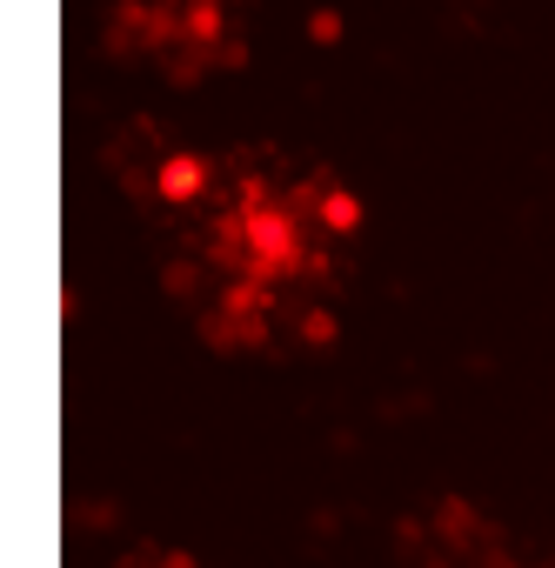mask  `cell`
I'll return each mask as SVG.
<instances>
[{"label": "cell", "instance_id": "6da1fadb", "mask_svg": "<svg viewBox=\"0 0 555 568\" xmlns=\"http://www.w3.org/2000/svg\"><path fill=\"white\" fill-rule=\"evenodd\" d=\"M241 234H248V247H254V261H248L254 281H274V274H295V267H302V234H295L289 207L248 201V207H241Z\"/></svg>", "mask_w": 555, "mask_h": 568}, {"label": "cell", "instance_id": "52a82bcc", "mask_svg": "<svg viewBox=\"0 0 555 568\" xmlns=\"http://www.w3.org/2000/svg\"><path fill=\"white\" fill-rule=\"evenodd\" d=\"M161 568H194V555H168V561H161Z\"/></svg>", "mask_w": 555, "mask_h": 568}, {"label": "cell", "instance_id": "8992f818", "mask_svg": "<svg viewBox=\"0 0 555 568\" xmlns=\"http://www.w3.org/2000/svg\"><path fill=\"white\" fill-rule=\"evenodd\" d=\"M342 34H349V21H342L335 8H315V14H309V41H315V48H342Z\"/></svg>", "mask_w": 555, "mask_h": 568}, {"label": "cell", "instance_id": "7a4b0ae2", "mask_svg": "<svg viewBox=\"0 0 555 568\" xmlns=\"http://www.w3.org/2000/svg\"><path fill=\"white\" fill-rule=\"evenodd\" d=\"M208 181H214L208 154L174 148V154L161 161V174H154V194H161V201H174V207H188V201H201V194H208Z\"/></svg>", "mask_w": 555, "mask_h": 568}, {"label": "cell", "instance_id": "5b68a950", "mask_svg": "<svg viewBox=\"0 0 555 568\" xmlns=\"http://www.w3.org/2000/svg\"><path fill=\"white\" fill-rule=\"evenodd\" d=\"M302 342H309V348H335V342H342L335 308H309V315H302Z\"/></svg>", "mask_w": 555, "mask_h": 568}, {"label": "cell", "instance_id": "277c9868", "mask_svg": "<svg viewBox=\"0 0 555 568\" xmlns=\"http://www.w3.org/2000/svg\"><path fill=\"white\" fill-rule=\"evenodd\" d=\"M315 214H322L329 234H355V227H362V194H355V187H322Z\"/></svg>", "mask_w": 555, "mask_h": 568}, {"label": "cell", "instance_id": "3957f363", "mask_svg": "<svg viewBox=\"0 0 555 568\" xmlns=\"http://www.w3.org/2000/svg\"><path fill=\"white\" fill-rule=\"evenodd\" d=\"M221 41H228L221 0H188V8H181V48H194L208 61V54H221Z\"/></svg>", "mask_w": 555, "mask_h": 568}]
</instances>
